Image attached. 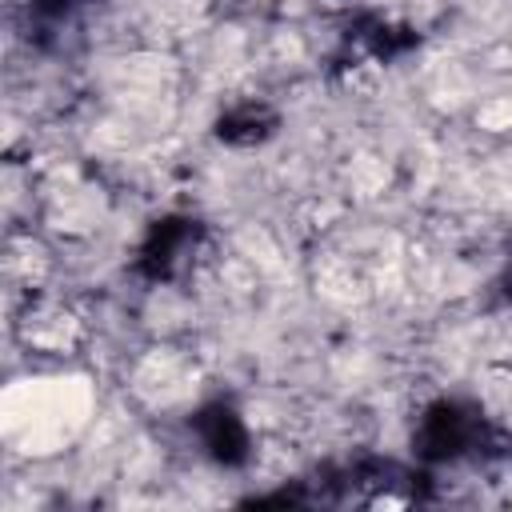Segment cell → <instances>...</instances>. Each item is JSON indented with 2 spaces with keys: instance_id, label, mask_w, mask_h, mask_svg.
Listing matches in <instances>:
<instances>
[{
  "instance_id": "cell-1",
  "label": "cell",
  "mask_w": 512,
  "mask_h": 512,
  "mask_svg": "<svg viewBox=\"0 0 512 512\" xmlns=\"http://www.w3.org/2000/svg\"><path fill=\"white\" fill-rule=\"evenodd\" d=\"M488 424L476 408L456 404V400H440L424 412L420 432H416V448L428 460H460V456H476L488 444Z\"/></svg>"
},
{
  "instance_id": "cell-3",
  "label": "cell",
  "mask_w": 512,
  "mask_h": 512,
  "mask_svg": "<svg viewBox=\"0 0 512 512\" xmlns=\"http://www.w3.org/2000/svg\"><path fill=\"white\" fill-rule=\"evenodd\" d=\"M192 240H196V228H188L184 220L160 224V228L152 232V240L144 244V268H148L152 276H168L172 264L192 248Z\"/></svg>"
},
{
  "instance_id": "cell-5",
  "label": "cell",
  "mask_w": 512,
  "mask_h": 512,
  "mask_svg": "<svg viewBox=\"0 0 512 512\" xmlns=\"http://www.w3.org/2000/svg\"><path fill=\"white\" fill-rule=\"evenodd\" d=\"M508 300H512V276H508Z\"/></svg>"
},
{
  "instance_id": "cell-4",
  "label": "cell",
  "mask_w": 512,
  "mask_h": 512,
  "mask_svg": "<svg viewBox=\"0 0 512 512\" xmlns=\"http://www.w3.org/2000/svg\"><path fill=\"white\" fill-rule=\"evenodd\" d=\"M272 116L264 108H244V112H232L220 120V136L224 140H264L272 132Z\"/></svg>"
},
{
  "instance_id": "cell-2",
  "label": "cell",
  "mask_w": 512,
  "mask_h": 512,
  "mask_svg": "<svg viewBox=\"0 0 512 512\" xmlns=\"http://www.w3.org/2000/svg\"><path fill=\"white\" fill-rule=\"evenodd\" d=\"M196 432L204 440V448L220 460V464H240L248 456V432L240 424V416L224 404H212L196 416Z\"/></svg>"
}]
</instances>
